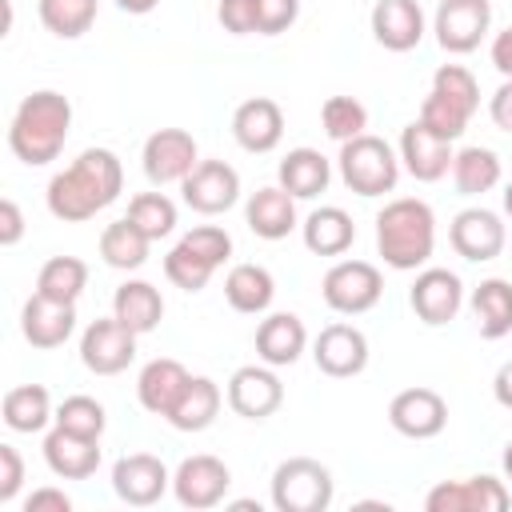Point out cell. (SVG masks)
Masks as SVG:
<instances>
[{"instance_id":"29","label":"cell","mask_w":512,"mask_h":512,"mask_svg":"<svg viewBox=\"0 0 512 512\" xmlns=\"http://www.w3.org/2000/svg\"><path fill=\"white\" fill-rule=\"evenodd\" d=\"M300 236H304V248L312 256H344L356 240V224L344 208L324 204V208L308 212V220L300 224Z\"/></svg>"},{"instance_id":"26","label":"cell","mask_w":512,"mask_h":512,"mask_svg":"<svg viewBox=\"0 0 512 512\" xmlns=\"http://www.w3.org/2000/svg\"><path fill=\"white\" fill-rule=\"evenodd\" d=\"M188 380H192V372H188L180 360H172V356H156V360H148V364L140 368V376H136V400H140L144 412H152V416H168L172 404L180 400V392H184Z\"/></svg>"},{"instance_id":"33","label":"cell","mask_w":512,"mask_h":512,"mask_svg":"<svg viewBox=\"0 0 512 512\" xmlns=\"http://www.w3.org/2000/svg\"><path fill=\"white\" fill-rule=\"evenodd\" d=\"M0 412H4V424L12 432H44L48 420H56L52 396H48L44 384H16V388H8Z\"/></svg>"},{"instance_id":"50","label":"cell","mask_w":512,"mask_h":512,"mask_svg":"<svg viewBox=\"0 0 512 512\" xmlns=\"http://www.w3.org/2000/svg\"><path fill=\"white\" fill-rule=\"evenodd\" d=\"M488 116H492V124H496L500 132L512 136V76H504V84L492 92V100H488Z\"/></svg>"},{"instance_id":"12","label":"cell","mask_w":512,"mask_h":512,"mask_svg":"<svg viewBox=\"0 0 512 512\" xmlns=\"http://www.w3.org/2000/svg\"><path fill=\"white\" fill-rule=\"evenodd\" d=\"M512 500L508 484L496 476H464V480H440L428 496V512H504Z\"/></svg>"},{"instance_id":"7","label":"cell","mask_w":512,"mask_h":512,"mask_svg":"<svg viewBox=\"0 0 512 512\" xmlns=\"http://www.w3.org/2000/svg\"><path fill=\"white\" fill-rule=\"evenodd\" d=\"M492 28V0H440L432 16L436 44L452 56H468Z\"/></svg>"},{"instance_id":"3","label":"cell","mask_w":512,"mask_h":512,"mask_svg":"<svg viewBox=\"0 0 512 512\" xmlns=\"http://www.w3.org/2000/svg\"><path fill=\"white\" fill-rule=\"evenodd\" d=\"M436 248V216L416 196H396L376 212V252L396 272H416Z\"/></svg>"},{"instance_id":"34","label":"cell","mask_w":512,"mask_h":512,"mask_svg":"<svg viewBox=\"0 0 512 512\" xmlns=\"http://www.w3.org/2000/svg\"><path fill=\"white\" fill-rule=\"evenodd\" d=\"M500 172H504L500 168V156L492 148H484V144H468L452 160V184H456L460 196H484V192H492L500 184Z\"/></svg>"},{"instance_id":"23","label":"cell","mask_w":512,"mask_h":512,"mask_svg":"<svg viewBox=\"0 0 512 512\" xmlns=\"http://www.w3.org/2000/svg\"><path fill=\"white\" fill-rule=\"evenodd\" d=\"M372 36L388 52H412L424 40V8L416 0H376Z\"/></svg>"},{"instance_id":"52","label":"cell","mask_w":512,"mask_h":512,"mask_svg":"<svg viewBox=\"0 0 512 512\" xmlns=\"http://www.w3.org/2000/svg\"><path fill=\"white\" fill-rule=\"evenodd\" d=\"M492 396H496L500 408L512 412V360H504V364L496 368V376H492Z\"/></svg>"},{"instance_id":"20","label":"cell","mask_w":512,"mask_h":512,"mask_svg":"<svg viewBox=\"0 0 512 512\" xmlns=\"http://www.w3.org/2000/svg\"><path fill=\"white\" fill-rule=\"evenodd\" d=\"M232 136L252 156L272 152L284 140V112H280V104L268 100V96H252V100L236 104V112H232Z\"/></svg>"},{"instance_id":"2","label":"cell","mask_w":512,"mask_h":512,"mask_svg":"<svg viewBox=\"0 0 512 512\" xmlns=\"http://www.w3.org/2000/svg\"><path fill=\"white\" fill-rule=\"evenodd\" d=\"M72 132V104L56 88H40L20 100L8 124V148L20 164L44 168L64 152V140Z\"/></svg>"},{"instance_id":"11","label":"cell","mask_w":512,"mask_h":512,"mask_svg":"<svg viewBox=\"0 0 512 512\" xmlns=\"http://www.w3.org/2000/svg\"><path fill=\"white\" fill-rule=\"evenodd\" d=\"M180 196L200 216H220L240 200V172L228 160H200L184 180Z\"/></svg>"},{"instance_id":"48","label":"cell","mask_w":512,"mask_h":512,"mask_svg":"<svg viewBox=\"0 0 512 512\" xmlns=\"http://www.w3.org/2000/svg\"><path fill=\"white\" fill-rule=\"evenodd\" d=\"M20 236H24V212L12 196H4L0 200V244L12 248V244H20Z\"/></svg>"},{"instance_id":"55","label":"cell","mask_w":512,"mask_h":512,"mask_svg":"<svg viewBox=\"0 0 512 512\" xmlns=\"http://www.w3.org/2000/svg\"><path fill=\"white\" fill-rule=\"evenodd\" d=\"M504 212H508V216H512V180H508V184H504Z\"/></svg>"},{"instance_id":"5","label":"cell","mask_w":512,"mask_h":512,"mask_svg":"<svg viewBox=\"0 0 512 512\" xmlns=\"http://www.w3.org/2000/svg\"><path fill=\"white\" fill-rule=\"evenodd\" d=\"M336 480L328 464L312 456H288L272 472V504L280 512H324L332 504Z\"/></svg>"},{"instance_id":"30","label":"cell","mask_w":512,"mask_h":512,"mask_svg":"<svg viewBox=\"0 0 512 512\" xmlns=\"http://www.w3.org/2000/svg\"><path fill=\"white\" fill-rule=\"evenodd\" d=\"M328 180H332V164H328V156L316 152V148H292V152L280 160V168H276V184H280L284 192H292L296 200L320 196V192L328 188Z\"/></svg>"},{"instance_id":"35","label":"cell","mask_w":512,"mask_h":512,"mask_svg":"<svg viewBox=\"0 0 512 512\" xmlns=\"http://www.w3.org/2000/svg\"><path fill=\"white\" fill-rule=\"evenodd\" d=\"M148 248H152V240H148L128 216H124V220H112V224L100 232V260H104L108 268H120V272L144 268Z\"/></svg>"},{"instance_id":"16","label":"cell","mask_w":512,"mask_h":512,"mask_svg":"<svg viewBox=\"0 0 512 512\" xmlns=\"http://www.w3.org/2000/svg\"><path fill=\"white\" fill-rule=\"evenodd\" d=\"M408 304L428 328H440L456 320V312L464 308V284L448 268H420L408 288Z\"/></svg>"},{"instance_id":"18","label":"cell","mask_w":512,"mask_h":512,"mask_svg":"<svg viewBox=\"0 0 512 512\" xmlns=\"http://www.w3.org/2000/svg\"><path fill=\"white\" fill-rule=\"evenodd\" d=\"M448 240H452L456 256H464V260H472V264H484V260H496V256L504 252L508 232H504L500 212L476 204V208H464V212L452 216Z\"/></svg>"},{"instance_id":"45","label":"cell","mask_w":512,"mask_h":512,"mask_svg":"<svg viewBox=\"0 0 512 512\" xmlns=\"http://www.w3.org/2000/svg\"><path fill=\"white\" fill-rule=\"evenodd\" d=\"M216 20L232 36H252L256 24H260V0H220L216 4Z\"/></svg>"},{"instance_id":"39","label":"cell","mask_w":512,"mask_h":512,"mask_svg":"<svg viewBox=\"0 0 512 512\" xmlns=\"http://www.w3.org/2000/svg\"><path fill=\"white\" fill-rule=\"evenodd\" d=\"M212 272H216V264L204 260V256H200L196 248H188L184 240H176V244L168 248V256H164V276H168L180 292H200V288H208Z\"/></svg>"},{"instance_id":"22","label":"cell","mask_w":512,"mask_h":512,"mask_svg":"<svg viewBox=\"0 0 512 512\" xmlns=\"http://www.w3.org/2000/svg\"><path fill=\"white\" fill-rule=\"evenodd\" d=\"M44 464L60 480H88L100 468V440L80 436V432H68V428L56 424L44 436Z\"/></svg>"},{"instance_id":"38","label":"cell","mask_w":512,"mask_h":512,"mask_svg":"<svg viewBox=\"0 0 512 512\" xmlns=\"http://www.w3.org/2000/svg\"><path fill=\"white\" fill-rule=\"evenodd\" d=\"M128 220L148 236V240H164L176 228V204L164 192H136L128 200Z\"/></svg>"},{"instance_id":"1","label":"cell","mask_w":512,"mask_h":512,"mask_svg":"<svg viewBox=\"0 0 512 512\" xmlns=\"http://www.w3.org/2000/svg\"><path fill=\"white\" fill-rule=\"evenodd\" d=\"M124 188V164L112 148H84L64 172L48 180V212L64 224H84L104 212Z\"/></svg>"},{"instance_id":"47","label":"cell","mask_w":512,"mask_h":512,"mask_svg":"<svg viewBox=\"0 0 512 512\" xmlns=\"http://www.w3.org/2000/svg\"><path fill=\"white\" fill-rule=\"evenodd\" d=\"M24 484V456L12 444H0V504H12Z\"/></svg>"},{"instance_id":"14","label":"cell","mask_w":512,"mask_h":512,"mask_svg":"<svg viewBox=\"0 0 512 512\" xmlns=\"http://www.w3.org/2000/svg\"><path fill=\"white\" fill-rule=\"evenodd\" d=\"M312 360L324 376L332 380H348V376H360L368 368V336L356 328V324H328L320 328V336L312 340Z\"/></svg>"},{"instance_id":"36","label":"cell","mask_w":512,"mask_h":512,"mask_svg":"<svg viewBox=\"0 0 512 512\" xmlns=\"http://www.w3.org/2000/svg\"><path fill=\"white\" fill-rule=\"evenodd\" d=\"M88 288V264L80 256H52L36 272V292L60 304H76L80 292Z\"/></svg>"},{"instance_id":"10","label":"cell","mask_w":512,"mask_h":512,"mask_svg":"<svg viewBox=\"0 0 512 512\" xmlns=\"http://www.w3.org/2000/svg\"><path fill=\"white\" fill-rule=\"evenodd\" d=\"M140 164H144V176H148L156 188L180 184V180L200 164V148H196L192 132H184V128H156V132L144 140Z\"/></svg>"},{"instance_id":"40","label":"cell","mask_w":512,"mask_h":512,"mask_svg":"<svg viewBox=\"0 0 512 512\" xmlns=\"http://www.w3.org/2000/svg\"><path fill=\"white\" fill-rule=\"evenodd\" d=\"M320 124H324V132H328L336 144H344V140H352V136H364V128H368V108H364L356 96H328V100L320 104Z\"/></svg>"},{"instance_id":"37","label":"cell","mask_w":512,"mask_h":512,"mask_svg":"<svg viewBox=\"0 0 512 512\" xmlns=\"http://www.w3.org/2000/svg\"><path fill=\"white\" fill-rule=\"evenodd\" d=\"M40 24L60 40H80L96 20V0H40Z\"/></svg>"},{"instance_id":"9","label":"cell","mask_w":512,"mask_h":512,"mask_svg":"<svg viewBox=\"0 0 512 512\" xmlns=\"http://www.w3.org/2000/svg\"><path fill=\"white\" fill-rule=\"evenodd\" d=\"M228 484H232V472L224 460L208 456V452H196V456H184L172 472V496L192 508V512H204V508H216L224 496H228Z\"/></svg>"},{"instance_id":"4","label":"cell","mask_w":512,"mask_h":512,"mask_svg":"<svg viewBox=\"0 0 512 512\" xmlns=\"http://www.w3.org/2000/svg\"><path fill=\"white\" fill-rule=\"evenodd\" d=\"M336 164H340V180L356 196H384L400 180V152H392V144L372 132L344 140Z\"/></svg>"},{"instance_id":"27","label":"cell","mask_w":512,"mask_h":512,"mask_svg":"<svg viewBox=\"0 0 512 512\" xmlns=\"http://www.w3.org/2000/svg\"><path fill=\"white\" fill-rule=\"evenodd\" d=\"M112 316L120 324H128L136 336H148L164 320V296L148 280H124L116 288V296H112Z\"/></svg>"},{"instance_id":"8","label":"cell","mask_w":512,"mask_h":512,"mask_svg":"<svg viewBox=\"0 0 512 512\" xmlns=\"http://www.w3.org/2000/svg\"><path fill=\"white\" fill-rule=\"evenodd\" d=\"M136 332L128 324H120L116 316L92 320L80 336V364L96 376H116L136 360Z\"/></svg>"},{"instance_id":"24","label":"cell","mask_w":512,"mask_h":512,"mask_svg":"<svg viewBox=\"0 0 512 512\" xmlns=\"http://www.w3.org/2000/svg\"><path fill=\"white\" fill-rule=\"evenodd\" d=\"M244 224L252 228V236L260 240H284L288 232H296V196L284 192L280 184L256 188L244 204Z\"/></svg>"},{"instance_id":"43","label":"cell","mask_w":512,"mask_h":512,"mask_svg":"<svg viewBox=\"0 0 512 512\" xmlns=\"http://www.w3.org/2000/svg\"><path fill=\"white\" fill-rule=\"evenodd\" d=\"M468 112L460 108V104H452V100H444L440 92H428L424 96V104H420V124L424 128H432L436 136H444V140H460L464 136V128H468Z\"/></svg>"},{"instance_id":"51","label":"cell","mask_w":512,"mask_h":512,"mask_svg":"<svg viewBox=\"0 0 512 512\" xmlns=\"http://www.w3.org/2000/svg\"><path fill=\"white\" fill-rule=\"evenodd\" d=\"M488 56H492V68H496L500 76H512V24H508L504 32H496V36H492Z\"/></svg>"},{"instance_id":"42","label":"cell","mask_w":512,"mask_h":512,"mask_svg":"<svg viewBox=\"0 0 512 512\" xmlns=\"http://www.w3.org/2000/svg\"><path fill=\"white\" fill-rule=\"evenodd\" d=\"M432 92H440L444 100L460 104L468 116L480 108V84L464 64H440L436 76H432Z\"/></svg>"},{"instance_id":"32","label":"cell","mask_w":512,"mask_h":512,"mask_svg":"<svg viewBox=\"0 0 512 512\" xmlns=\"http://www.w3.org/2000/svg\"><path fill=\"white\" fill-rule=\"evenodd\" d=\"M472 316L484 340H500L512 332V284L500 276H488L472 292Z\"/></svg>"},{"instance_id":"25","label":"cell","mask_w":512,"mask_h":512,"mask_svg":"<svg viewBox=\"0 0 512 512\" xmlns=\"http://www.w3.org/2000/svg\"><path fill=\"white\" fill-rule=\"evenodd\" d=\"M308 348V328L296 312H272L256 324V356L272 368H288Z\"/></svg>"},{"instance_id":"13","label":"cell","mask_w":512,"mask_h":512,"mask_svg":"<svg viewBox=\"0 0 512 512\" xmlns=\"http://www.w3.org/2000/svg\"><path fill=\"white\" fill-rule=\"evenodd\" d=\"M172 488V472L160 456L152 452H128L112 464V492L132 504V508H148L156 504L164 492Z\"/></svg>"},{"instance_id":"41","label":"cell","mask_w":512,"mask_h":512,"mask_svg":"<svg viewBox=\"0 0 512 512\" xmlns=\"http://www.w3.org/2000/svg\"><path fill=\"white\" fill-rule=\"evenodd\" d=\"M56 424L68 428V432H80V436L100 440L104 428H108V416H104V404L92 400V396H64L60 408H56Z\"/></svg>"},{"instance_id":"6","label":"cell","mask_w":512,"mask_h":512,"mask_svg":"<svg viewBox=\"0 0 512 512\" xmlns=\"http://www.w3.org/2000/svg\"><path fill=\"white\" fill-rule=\"evenodd\" d=\"M320 296L332 312L340 316H360V312H372L384 296V276L376 264L368 260H336L324 280H320Z\"/></svg>"},{"instance_id":"15","label":"cell","mask_w":512,"mask_h":512,"mask_svg":"<svg viewBox=\"0 0 512 512\" xmlns=\"http://www.w3.org/2000/svg\"><path fill=\"white\" fill-rule=\"evenodd\" d=\"M228 408L244 420H268L284 404V384L272 364H244L228 380Z\"/></svg>"},{"instance_id":"28","label":"cell","mask_w":512,"mask_h":512,"mask_svg":"<svg viewBox=\"0 0 512 512\" xmlns=\"http://www.w3.org/2000/svg\"><path fill=\"white\" fill-rule=\"evenodd\" d=\"M228 396L220 392V384L216 380H208V376H192L188 384H184V392H180V400L172 404V412L164 416L176 432H204L216 416H220V404H224Z\"/></svg>"},{"instance_id":"46","label":"cell","mask_w":512,"mask_h":512,"mask_svg":"<svg viewBox=\"0 0 512 512\" xmlns=\"http://www.w3.org/2000/svg\"><path fill=\"white\" fill-rule=\"evenodd\" d=\"M300 16V0H260V24L256 32L260 36H280L296 24Z\"/></svg>"},{"instance_id":"44","label":"cell","mask_w":512,"mask_h":512,"mask_svg":"<svg viewBox=\"0 0 512 512\" xmlns=\"http://www.w3.org/2000/svg\"><path fill=\"white\" fill-rule=\"evenodd\" d=\"M188 248H196L204 260H212L216 268L232 256V236L224 232V228H216V224H200V228H192V232H184L180 236Z\"/></svg>"},{"instance_id":"31","label":"cell","mask_w":512,"mask_h":512,"mask_svg":"<svg viewBox=\"0 0 512 512\" xmlns=\"http://www.w3.org/2000/svg\"><path fill=\"white\" fill-rule=\"evenodd\" d=\"M272 296H276V280H272V272L264 264H232L228 268V276H224V300L236 312L260 316V312H268Z\"/></svg>"},{"instance_id":"21","label":"cell","mask_w":512,"mask_h":512,"mask_svg":"<svg viewBox=\"0 0 512 512\" xmlns=\"http://www.w3.org/2000/svg\"><path fill=\"white\" fill-rule=\"evenodd\" d=\"M20 332L32 348H60L76 332V304H60L32 292L20 308Z\"/></svg>"},{"instance_id":"53","label":"cell","mask_w":512,"mask_h":512,"mask_svg":"<svg viewBox=\"0 0 512 512\" xmlns=\"http://www.w3.org/2000/svg\"><path fill=\"white\" fill-rule=\"evenodd\" d=\"M156 4H160V0H116V8L128 12V16H148Z\"/></svg>"},{"instance_id":"19","label":"cell","mask_w":512,"mask_h":512,"mask_svg":"<svg viewBox=\"0 0 512 512\" xmlns=\"http://www.w3.org/2000/svg\"><path fill=\"white\" fill-rule=\"evenodd\" d=\"M388 424L408 440H432L448 424V404L436 388H404L388 404Z\"/></svg>"},{"instance_id":"17","label":"cell","mask_w":512,"mask_h":512,"mask_svg":"<svg viewBox=\"0 0 512 512\" xmlns=\"http://www.w3.org/2000/svg\"><path fill=\"white\" fill-rule=\"evenodd\" d=\"M452 160H456L452 140L436 136V132L424 128L420 120L404 124V132H400V164H404V172H408L412 180L436 184V180H444V176L452 172Z\"/></svg>"},{"instance_id":"54","label":"cell","mask_w":512,"mask_h":512,"mask_svg":"<svg viewBox=\"0 0 512 512\" xmlns=\"http://www.w3.org/2000/svg\"><path fill=\"white\" fill-rule=\"evenodd\" d=\"M500 464H504V480L512 484V440L504 444V456H500Z\"/></svg>"},{"instance_id":"49","label":"cell","mask_w":512,"mask_h":512,"mask_svg":"<svg viewBox=\"0 0 512 512\" xmlns=\"http://www.w3.org/2000/svg\"><path fill=\"white\" fill-rule=\"evenodd\" d=\"M24 512H72V496L64 488H36L24 500Z\"/></svg>"}]
</instances>
